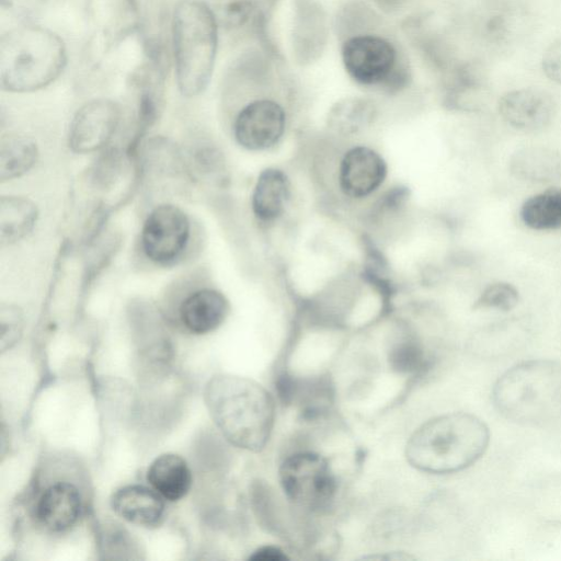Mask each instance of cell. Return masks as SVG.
I'll use <instances>...</instances> for the list:
<instances>
[{
	"instance_id": "cell-1",
	"label": "cell",
	"mask_w": 561,
	"mask_h": 561,
	"mask_svg": "<svg viewBox=\"0 0 561 561\" xmlns=\"http://www.w3.org/2000/svg\"><path fill=\"white\" fill-rule=\"evenodd\" d=\"M210 415L225 437L237 447L262 450L271 436L275 405L257 382L237 376H218L206 388Z\"/></svg>"
},
{
	"instance_id": "cell-2",
	"label": "cell",
	"mask_w": 561,
	"mask_h": 561,
	"mask_svg": "<svg viewBox=\"0 0 561 561\" xmlns=\"http://www.w3.org/2000/svg\"><path fill=\"white\" fill-rule=\"evenodd\" d=\"M490 442L488 426L477 416L456 412L434 417L410 437L405 455L415 468L451 473L474 463Z\"/></svg>"
},
{
	"instance_id": "cell-3",
	"label": "cell",
	"mask_w": 561,
	"mask_h": 561,
	"mask_svg": "<svg viewBox=\"0 0 561 561\" xmlns=\"http://www.w3.org/2000/svg\"><path fill=\"white\" fill-rule=\"evenodd\" d=\"M496 410L515 423L542 426L561 417V363L534 359L506 370L495 382Z\"/></svg>"
},
{
	"instance_id": "cell-4",
	"label": "cell",
	"mask_w": 561,
	"mask_h": 561,
	"mask_svg": "<svg viewBox=\"0 0 561 561\" xmlns=\"http://www.w3.org/2000/svg\"><path fill=\"white\" fill-rule=\"evenodd\" d=\"M67 62L62 39L36 25H20L0 39V84L9 92H33L54 82Z\"/></svg>"
},
{
	"instance_id": "cell-5",
	"label": "cell",
	"mask_w": 561,
	"mask_h": 561,
	"mask_svg": "<svg viewBox=\"0 0 561 561\" xmlns=\"http://www.w3.org/2000/svg\"><path fill=\"white\" fill-rule=\"evenodd\" d=\"M173 50L180 92L194 98L206 89L217 50V23L201 0H182L173 13Z\"/></svg>"
},
{
	"instance_id": "cell-6",
	"label": "cell",
	"mask_w": 561,
	"mask_h": 561,
	"mask_svg": "<svg viewBox=\"0 0 561 561\" xmlns=\"http://www.w3.org/2000/svg\"><path fill=\"white\" fill-rule=\"evenodd\" d=\"M279 481L290 502L311 512L329 508L336 494L335 476L328 460L311 451L286 458L279 467Z\"/></svg>"
},
{
	"instance_id": "cell-7",
	"label": "cell",
	"mask_w": 561,
	"mask_h": 561,
	"mask_svg": "<svg viewBox=\"0 0 561 561\" xmlns=\"http://www.w3.org/2000/svg\"><path fill=\"white\" fill-rule=\"evenodd\" d=\"M191 231V220L183 209L173 204L158 205L142 224L141 250L157 265H174L187 250Z\"/></svg>"
},
{
	"instance_id": "cell-8",
	"label": "cell",
	"mask_w": 561,
	"mask_h": 561,
	"mask_svg": "<svg viewBox=\"0 0 561 561\" xmlns=\"http://www.w3.org/2000/svg\"><path fill=\"white\" fill-rule=\"evenodd\" d=\"M121 116V107L114 101L98 99L85 103L70 123L69 148L82 154L102 149L113 138Z\"/></svg>"
},
{
	"instance_id": "cell-9",
	"label": "cell",
	"mask_w": 561,
	"mask_h": 561,
	"mask_svg": "<svg viewBox=\"0 0 561 561\" xmlns=\"http://www.w3.org/2000/svg\"><path fill=\"white\" fill-rule=\"evenodd\" d=\"M342 59L355 81L370 85L388 80L396 66L397 53L382 37L358 35L344 43Z\"/></svg>"
},
{
	"instance_id": "cell-10",
	"label": "cell",
	"mask_w": 561,
	"mask_h": 561,
	"mask_svg": "<svg viewBox=\"0 0 561 561\" xmlns=\"http://www.w3.org/2000/svg\"><path fill=\"white\" fill-rule=\"evenodd\" d=\"M497 110L511 127L534 133L550 125L557 112V103L542 89L520 88L504 93L499 100Z\"/></svg>"
},
{
	"instance_id": "cell-11",
	"label": "cell",
	"mask_w": 561,
	"mask_h": 561,
	"mask_svg": "<svg viewBox=\"0 0 561 561\" xmlns=\"http://www.w3.org/2000/svg\"><path fill=\"white\" fill-rule=\"evenodd\" d=\"M285 128V113L272 100H256L238 114L233 134L237 142L249 150H262L273 146Z\"/></svg>"
},
{
	"instance_id": "cell-12",
	"label": "cell",
	"mask_w": 561,
	"mask_h": 561,
	"mask_svg": "<svg viewBox=\"0 0 561 561\" xmlns=\"http://www.w3.org/2000/svg\"><path fill=\"white\" fill-rule=\"evenodd\" d=\"M526 15L513 0H484L478 27L486 47L500 50L515 42L522 33Z\"/></svg>"
},
{
	"instance_id": "cell-13",
	"label": "cell",
	"mask_w": 561,
	"mask_h": 561,
	"mask_svg": "<svg viewBox=\"0 0 561 561\" xmlns=\"http://www.w3.org/2000/svg\"><path fill=\"white\" fill-rule=\"evenodd\" d=\"M386 172V163L377 152L367 147H356L342 160L340 185L346 195L364 197L379 187Z\"/></svg>"
},
{
	"instance_id": "cell-14",
	"label": "cell",
	"mask_w": 561,
	"mask_h": 561,
	"mask_svg": "<svg viewBox=\"0 0 561 561\" xmlns=\"http://www.w3.org/2000/svg\"><path fill=\"white\" fill-rule=\"evenodd\" d=\"M229 304L222 293L203 287L188 293L179 306L182 325L193 334H207L221 325Z\"/></svg>"
},
{
	"instance_id": "cell-15",
	"label": "cell",
	"mask_w": 561,
	"mask_h": 561,
	"mask_svg": "<svg viewBox=\"0 0 561 561\" xmlns=\"http://www.w3.org/2000/svg\"><path fill=\"white\" fill-rule=\"evenodd\" d=\"M81 505V495L72 483L56 482L36 502L35 517L47 530L64 531L76 524Z\"/></svg>"
},
{
	"instance_id": "cell-16",
	"label": "cell",
	"mask_w": 561,
	"mask_h": 561,
	"mask_svg": "<svg viewBox=\"0 0 561 561\" xmlns=\"http://www.w3.org/2000/svg\"><path fill=\"white\" fill-rule=\"evenodd\" d=\"M163 497L144 485H126L113 493L111 506L123 519L138 526L157 525L164 513Z\"/></svg>"
},
{
	"instance_id": "cell-17",
	"label": "cell",
	"mask_w": 561,
	"mask_h": 561,
	"mask_svg": "<svg viewBox=\"0 0 561 561\" xmlns=\"http://www.w3.org/2000/svg\"><path fill=\"white\" fill-rule=\"evenodd\" d=\"M508 170L520 181L549 183L561 179V154L543 146H527L510 158Z\"/></svg>"
},
{
	"instance_id": "cell-18",
	"label": "cell",
	"mask_w": 561,
	"mask_h": 561,
	"mask_svg": "<svg viewBox=\"0 0 561 561\" xmlns=\"http://www.w3.org/2000/svg\"><path fill=\"white\" fill-rule=\"evenodd\" d=\"M147 481L164 500L175 502L188 493L192 472L181 456L163 454L150 463Z\"/></svg>"
},
{
	"instance_id": "cell-19",
	"label": "cell",
	"mask_w": 561,
	"mask_h": 561,
	"mask_svg": "<svg viewBox=\"0 0 561 561\" xmlns=\"http://www.w3.org/2000/svg\"><path fill=\"white\" fill-rule=\"evenodd\" d=\"M37 206L28 198L3 195L0 198V240L3 245L21 241L35 227Z\"/></svg>"
},
{
	"instance_id": "cell-20",
	"label": "cell",
	"mask_w": 561,
	"mask_h": 561,
	"mask_svg": "<svg viewBox=\"0 0 561 561\" xmlns=\"http://www.w3.org/2000/svg\"><path fill=\"white\" fill-rule=\"evenodd\" d=\"M288 197L286 175L280 170L266 169L260 174L253 191V213L263 221L274 220L283 213Z\"/></svg>"
},
{
	"instance_id": "cell-21",
	"label": "cell",
	"mask_w": 561,
	"mask_h": 561,
	"mask_svg": "<svg viewBox=\"0 0 561 561\" xmlns=\"http://www.w3.org/2000/svg\"><path fill=\"white\" fill-rule=\"evenodd\" d=\"M38 148L34 139L8 134L0 140V181L14 180L27 173L36 163Z\"/></svg>"
},
{
	"instance_id": "cell-22",
	"label": "cell",
	"mask_w": 561,
	"mask_h": 561,
	"mask_svg": "<svg viewBox=\"0 0 561 561\" xmlns=\"http://www.w3.org/2000/svg\"><path fill=\"white\" fill-rule=\"evenodd\" d=\"M519 217L533 230L561 229V190L550 188L528 197L520 207Z\"/></svg>"
},
{
	"instance_id": "cell-23",
	"label": "cell",
	"mask_w": 561,
	"mask_h": 561,
	"mask_svg": "<svg viewBox=\"0 0 561 561\" xmlns=\"http://www.w3.org/2000/svg\"><path fill=\"white\" fill-rule=\"evenodd\" d=\"M388 360L398 373H412L423 366L424 354L420 343L412 336H402L390 347Z\"/></svg>"
},
{
	"instance_id": "cell-24",
	"label": "cell",
	"mask_w": 561,
	"mask_h": 561,
	"mask_svg": "<svg viewBox=\"0 0 561 561\" xmlns=\"http://www.w3.org/2000/svg\"><path fill=\"white\" fill-rule=\"evenodd\" d=\"M519 302L517 288L506 282L489 284L473 304L474 309L510 311Z\"/></svg>"
},
{
	"instance_id": "cell-25",
	"label": "cell",
	"mask_w": 561,
	"mask_h": 561,
	"mask_svg": "<svg viewBox=\"0 0 561 561\" xmlns=\"http://www.w3.org/2000/svg\"><path fill=\"white\" fill-rule=\"evenodd\" d=\"M1 348L11 347L20 337L23 327L21 310L13 305H1Z\"/></svg>"
},
{
	"instance_id": "cell-26",
	"label": "cell",
	"mask_w": 561,
	"mask_h": 561,
	"mask_svg": "<svg viewBox=\"0 0 561 561\" xmlns=\"http://www.w3.org/2000/svg\"><path fill=\"white\" fill-rule=\"evenodd\" d=\"M543 73L561 84V37L554 41L543 53L541 59Z\"/></svg>"
},
{
	"instance_id": "cell-27",
	"label": "cell",
	"mask_w": 561,
	"mask_h": 561,
	"mask_svg": "<svg viewBox=\"0 0 561 561\" xmlns=\"http://www.w3.org/2000/svg\"><path fill=\"white\" fill-rule=\"evenodd\" d=\"M366 116L365 104L355 102L352 115L348 114L344 105L337 108L336 115L334 116V124L346 131L350 129L356 130L366 121Z\"/></svg>"
},
{
	"instance_id": "cell-28",
	"label": "cell",
	"mask_w": 561,
	"mask_h": 561,
	"mask_svg": "<svg viewBox=\"0 0 561 561\" xmlns=\"http://www.w3.org/2000/svg\"><path fill=\"white\" fill-rule=\"evenodd\" d=\"M287 559L285 552L274 546L261 547L249 557V560L252 561H284Z\"/></svg>"
},
{
	"instance_id": "cell-29",
	"label": "cell",
	"mask_w": 561,
	"mask_h": 561,
	"mask_svg": "<svg viewBox=\"0 0 561 561\" xmlns=\"http://www.w3.org/2000/svg\"><path fill=\"white\" fill-rule=\"evenodd\" d=\"M38 2L39 0H1V8L9 9L10 12H18V15L27 16Z\"/></svg>"
}]
</instances>
